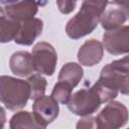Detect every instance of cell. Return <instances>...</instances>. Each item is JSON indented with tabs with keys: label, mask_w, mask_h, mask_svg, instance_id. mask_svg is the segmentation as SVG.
I'll return each instance as SVG.
<instances>
[{
	"label": "cell",
	"mask_w": 129,
	"mask_h": 129,
	"mask_svg": "<svg viewBox=\"0 0 129 129\" xmlns=\"http://www.w3.org/2000/svg\"><path fill=\"white\" fill-rule=\"evenodd\" d=\"M95 121L99 129H117L127 124L128 110L121 102L112 100L95 117Z\"/></svg>",
	"instance_id": "5b68a950"
},
{
	"label": "cell",
	"mask_w": 129,
	"mask_h": 129,
	"mask_svg": "<svg viewBox=\"0 0 129 129\" xmlns=\"http://www.w3.org/2000/svg\"><path fill=\"white\" fill-rule=\"evenodd\" d=\"M27 83L29 85V89H30V97L29 99L31 100H35L41 96L44 95L45 90H46V80L44 77L41 76V74H32L30 76H28L27 78Z\"/></svg>",
	"instance_id": "e0dca14e"
},
{
	"label": "cell",
	"mask_w": 129,
	"mask_h": 129,
	"mask_svg": "<svg viewBox=\"0 0 129 129\" xmlns=\"http://www.w3.org/2000/svg\"><path fill=\"white\" fill-rule=\"evenodd\" d=\"M104 55V47L102 42L95 38L86 40L78 50V60L86 67H94L99 63Z\"/></svg>",
	"instance_id": "8fae6325"
},
{
	"label": "cell",
	"mask_w": 129,
	"mask_h": 129,
	"mask_svg": "<svg viewBox=\"0 0 129 129\" xmlns=\"http://www.w3.org/2000/svg\"><path fill=\"white\" fill-rule=\"evenodd\" d=\"M77 2L78 0H56V5L62 14H70L75 10Z\"/></svg>",
	"instance_id": "d6986e66"
},
{
	"label": "cell",
	"mask_w": 129,
	"mask_h": 129,
	"mask_svg": "<svg viewBox=\"0 0 129 129\" xmlns=\"http://www.w3.org/2000/svg\"><path fill=\"white\" fill-rule=\"evenodd\" d=\"M3 14H4V9L0 6V15H3Z\"/></svg>",
	"instance_id": "d4e9b609"
},
{
	"label": "cell",
	"mask_w": 129,
	"mask_h": 129,
	"mask_svg": "<svg viewBox=\"0 0 129 129\" xmlns=\"http://www.w3.org/2000/svg\"><path fill=\"white\" fill-rule=\"evenodd\" d=\"M73 89L69 84L64 83V82H61V81H58L54 86H53V89L51 91V97L57 102V103H60V104H67L68 101L70 100L71 96H72V92H73Z\"/></svg>",
	"instance_id": "ac0fdd59"
},
{
	"label": "cell",
	"mask_w": 129,
	"mask_h": 129,
	"mask_svg": "<svg viewBox=\"0 0 129 129\" xmlns=\"http://www.w3.org/2000/svg\"><path fill=\"white\" fill-rule=\"evenodd\" d=\"M103 47L113 55L126 54L129 51V27L120 26L106 30L103 34Z\"/></svg>",
	"instance_id": "52a82bcc"
},
{
	"label": "cell",
	"mask_w": 129,
	"mask_h": 129,
	"mask_svg": "<svg viewBox=\"0 0 129 129\" xmlns=\"http://www.w3.org/2000/svg\"><path fill=\"white\" fill-rule=\"evenodd\" d=\"M102 103L112 101L119 92L128 95L129 91V58L124 56L106 64L98 81L93 86Z\"/></svg>",
	"instance_id": "6da1fadb"
},
{
	"label": "cell",
	"mask_w": 129,
	"mask_h": 129,
	"mask_svg": "<svg viewBox=\"0 0 129 129\" xmlns=\"http://www.w3.org/2000/svg\"><path fill=\"white\" fill-rule=\"evenodd\" d=\"M113 2L115 4H117V5H120V6L124 7V8H126V9H128V2H129V0H114Z\"/></svg>",
	"instance_id": "603a6c76"
},
{
	"label": "cell",
	"mask_w": 129,
	"mask_h": 129,
	"mask_svg": "<svg viewBox=\"0 0 129 129\" xmlns=\"http://www.w3.org/2000/svg\"><path fill=\"white\" fill-rule=\"evenodd\" d=\"M19 24L20 22L10 19L5 14L0 15V43H6L14 40Z\"/></svg>",
	"instance_id": "9a60e30c"
},
{
	"label": "cell",
	"mask_w": 129,
	"mask_h": 129,
	"mask_svg": "<svg viewBox=\"0 0 129 129\" xmlns=\"http://www.w3.org/2000/svg\"><path fill=\"white\" fill-rule=\"evenodd\" d=\"M102 12L98 9L82 3L79 12L73 16L66 25V32L72 39H79L92 33L99 24Z\"/></svg>",
	"instance_id": "3957f363"
},
{
	"label": "cell",
	"mask_w": 129,
	"mask_h": 129,
	"mask_svg": "<svg viewBox=\"0 0 129 129\" xmlns=\"http://www.w3.org/2000/svg\"><path fill=\"white\" fill-rule=\"evenodd\" d=\"M102 101L94 87L81 89L74 93L68 103V109L78 116H87L95 113L101 106Z\"/></svg>",
	"instance_id": "277c9868"
},
{
	"label": "cell",
	"mask_w": 129,
	"mask_h": 129,
	"mask_svg": "<svg viewBox=\"0 0 129 129\" xmlns=\"http://www.w3.org/2000/svg\"><path fill=\"white\" fill-rule=\"evenodd\" d=\"M84 76V70L81 64L71 61L63 64L58 73V81L69 84L72 88H75L82 81Z\"/></svg>",
	"instance_id": "5bb4252c"
},
{
	"label": "cell",
	"mask_w": 129,
	"mask_h": 129,
	"mask_svg": "<svg viewBox=\"0 0 129 129\" xmlns=\"http://www.w3.org/2000/svg\"><path fill=\"white\" fill-rule=\"evenodd\" d=\"M76 127L78 129H91L96 127V121L95 117L92 115H87V116H81L80 120L78 121Z\"/></svg>",
	"instance_id": "ffe728a7"
},
{
	"label": "cell",
	"mask_w": 129,
	"mask_h": 129,
	"mask_svg": "<svg viewBox=\"0 0 129 129\" xmlns=\"http://www.w3.org/2000/svg\"><path fill=\"white\" fill-rule=\"evenodd\" d=\"M9 67L11 72L18 77H28L33 74L31 53L24 50L15 51L9 58Z\"/></svg>",
	"instance_id": "4fadbf2b"
},
{
	"label": "cell",
	"mask_w": 129,
	"mask_h": 129,
	"mask_svg": "<svg viewBox=\"0 0 129 129\" xmlns=\"http://www.w3.org/2000/svg\"><path fill=\"white\" fill-rule=\"evenodd\" d=\"M16 1H19V0H0V4H4V5H7V4H10V3L16 2Z\"/></svg>",
	"instance_id": "cb8c5ba5"
},
{
	"label": "cell",
	"mask_w": 129,
	"mask_h": 129,
	"mask_svg": "<svg viewBox=\"0 0 129 129\" xmlns=\"http://www.w3.org/2000/svg\"><path fill=\"white\" fill-rule=\"evenodd\" d=\"M127 18L128 9L112 2L109 3L102 12L99 22L105 30H111L122 26V24L127 21Z\"/></svg>",
	"instance_id": "7c38bea8"
},
{
	"label": "cell",
	"mask_w": 129,
	"mask_h": 129,
	"mask_svg": "<svg viewBox=\"0 0 129 129\" xmlns=\"http://www.w3.org/2000/svg\"><path fill=\"white\" fill-rule=\"evenodd\" d=\"M31 57L34 72L45 76L53 75L57 62V53L50 43L37 42L32 48Z\"/></svg>",
	"instance_id": "8992f818"
},
{
	"label": "cell",
	"mask_w": 129,
	"mask_h": 129,
	"mask_svg": "<svg viewBox=\"0 0 129 129\" xmlns=\"http://www.w3.org/2000/svg\"><path fill=\"white\" fill-rule=\"evenodd\" d=\"M4 14L12 20L21 22L33 18L38 11L36 0H19L5 5Z\"/></svg>",
	"instance_id": "9c48e42d"
},
{
	"label": "cell",
	"mask_w": 129,
	"mask_h": 129,
	"mask_svg": "<svg viewBox=\"0 0 129 129\" xmlns=\"http://www.w3.org/2000/svg\"><path fill=\"white\" fill-rule=\"evenodd\" d=\"M33 116L40 128H45L58 116V103L51 96H41L34 100L32 105Z\"/></svg>",
	"instance_id": "ba28073f"
},
{
	"label": "cell",
	"mask_w": 129,
	"mask_h": 129,
	"mask_svg": "<svg viewBox=\"0 0 129 129\" xmlns=\"http://www.w3.org/2000/svg\"><path fill=\"white\" fill-rule=\"evenodd\" d=\"M9 127L11 129L18 128H30V129H39V125L36 123L33 113L28 111H19L14 114L9 123Z\"/></svg>",
	"instance_id": "2e32d148"
},
{
	"label": "cell",
	"mask_w": 129,
	"mask_h": 129,
	"mask_svg": "<svg viewBox=\"0 0 129 129\" xmlns=\"http://www.w3.org/2000/svg\"><path fill=\"white\" fill-rule=\"evenodd\" d=\"M43 29V21L40 18H30L21 21L18 31L14 37V41L20 45H31L34 40L41 34Z\"/></svg>",
	"instance_id": "30bf717a"
},
{
	"label": "cell",
	"mask_w": 129,
	"mask_h": 129,
	"mask_svg": "<svg viewBox=\"0 0 129 129\" xmlns=\"http://www.w3.org/2000/svg\"><path fill=\"white\" fill-rule=\"evenodd\" d=\"M5 123H6V112L4 108L0 106V129L4 127Z\"/></svg>",
	"instance_id": "7402d4cb"
},
{
	"label": "cell",
	"mask_w": 129,
	"mask_h": 129,
	"mask_svg": "<svg viewBox=\"0 0 129 129\" xmlns=\"http://www.w3.org/2000/svg\"><path fill=\"white\" fill-rule=\"evenodd\" d=\"M30 97L27 81L11 76H0V102L10 111L24 108Z\"/></svg>",
	"instance_id": "7a4b0ae2"
},
{
	"label": "cell",
	"mask_w": 129,
	"mask_h": 129,
	"mask_svg": "<svg viewBox=\"0 0 129 129\" xmlns=\"http://www.w3.org/2000/svg\"><path fill=\"white\" fill-rule=\"evenodd\" d=\"M84 3L98 9L100 12H103L106 8V6L108 5L109 0H84Z\"/></svg>",
	"instance_id": "44dd1931"
}]
</instances>
